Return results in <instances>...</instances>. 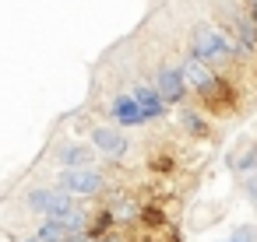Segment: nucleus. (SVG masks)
<instances>
[{
  "mask_svg": "<svg viewBox=\"0 0 257 242\" xmlns=\"http://www.w3.org/2000/svg\"><path fill=\"white\" fill-rule=\"evenodd\" d=\"M25 204H29V210H36V214H43V218H60V214H67V210L81 207L78 196H71V193L60 190V186H36V190H29Z\"/></svg>",
  "mask_w": 257,
  "mask_h": 242,
  "instance_id": "2",
  "label": "nucleus"
},
{
  "mask_svg": "<svg viewBox=\"0 0 257 242\" xmlns=\"http://www.w3.org/2000/svg\"><path fill=\"white\" fill-rule=\"evenodd\" d=\"M229 242H257V228H253V224H239V228L229 235Z\"/></svg>",
  "mask_w": 257,
  "mask_h": 242,
  "instance_id": "15",
  "label": "nucleus"
},
{
  "mask_svg": "<svg viewBox=\"0 0 257 242\" xmlns=\"http://www.w3.org/2000/svg\"><path fill=\"white\" fill-rule=\"evenodd\" d=\"M190 53L197 60H204L208 67H232V60L239 56V46H236V36H225L211 25H201L190 36Z\"/></svg>",
  "mask_w": 257,
  "mask_h": 242,
  "instance_id": "1",
  "label": "nucleus"
},
{
  "mask_svg": "<svg viewBox=\"0 0 257 242\" xmlns=\"http://www.w3.org/2000/svg\"><path fill=\"white\" fill-rule=\"evenodd\" d=\"M109 116H113L116 126H145V123H148L145 112H141V106H138V98H134L131 92L113 95V102H109Z\"/></svg>",
  "mask_w": 257,
  "mask_h": 242,
  "instance_id": "5",
  "label": "nucleus"
},
{
  "mask_svg": "<svg viewBox=\"0 0 257 242\" xmlns=\"http://www.w3.org/2000/svg\"><path fill=\"white\" fill-rule=\"evenodd\" d=\"M152 165H155L159 172H173V158H166V154H162V158H155Z\"/></svg>",
  "mask_w": 257,
  "mask_h": 242,
  "instance_id": "17",
  "label": "nucleus"
},
{
  "mask_svg": "<svg viewBox=\"0 0 257 242\" xmlns=\"http://www.w3.org/2000/svg\"><path fill=\"white\" fill-rule=\"evenodd\" d=\"M36 235H39V242H67V238H71V235H67V228H64V224H57V221H50V218L36 228Z\"/></svg>",
  "mask_w": 257,
  "mask_h": 242,
  "instance_id": "12",
  "label": "nucleus"
},
{
  "mask_svg": "<svg viewBox=\"0 0 257 242\" xmlns=\"http://www.w3.org/2000/svg\"><path fill=\"white\" fill-rule=\"evenodd\" d=\"M243 190H246V200L257 207V172L253 176H243Z\"/></svg>",
  "mask_w": 257,
  "mask_h": 242,
  "instance_id": "16",
  "label": "nucleus"
},
{
  "mask_svg": "<svg viewBox=\"0 0 257 242\" xmlns=\"http://www.w3.org/2000/svg\"><path fill=\"white\" fill-rule=\"evenodd\" d=\"M155 88L162 92V98H166L169 106H180V102L187 98V92H190V84H187V78H183V67H173V64H162V67L155 70Z\"/></svg>",
  "mask_w": 257,
  "mask_h": 242,
  "instance_id": "4",
  "label": "nucleus"
},
{
  "mask_svg": "<svg viewBox=\"0 0 257 242\" xmlns=\"http://www.w3.org/2000/svg\"><path fill=\"white\" fill-rule=\"evenodd\" d=\"M250 18L257 22V0H250Z\"/></svg>",
  "mask_w": 257,
  "mask_h": 242,
  "instance_id": "20",
  "label": "nucleus"
},
{
  "mask_svg": "<svg viewBox=\"0 0 257 242\" xmlns=\"http://www.w3.org/2000/svg\"><path fill=\"white\" fill-rule=\"evenodd\" d=\"M141 224L159 228V224H166V214H162L159 207H141Z\"/></svg>",
  "mask_w": 257,
  "mask_h": 242,
  "instance_id": "14",
  "label": "nucleus"
},
{
  "mask_svg": "<svg viewBox=\"0 0 257 242\" xmlns=\"http://www.w3.org/2000/svg\"><path fill=\"white\" fill-rule=\"evenodd\" d=\"M232 36H236L239 56H257V22H253L250 14L232 18Z\"/></svg>",
  "mask_w": 257,
  "mask_h": 242,
  "instance_id": "9",
  "label": "nucleus"
},
{
  "mask_svg": "<svg viewBox=\"0 0 257 242\" xmlns=\"http://www.w3.org/2000/svg\"><path fill=\"white\" fill-rule=\"evenodd\" d=\"M229 165H232L239 176H253V168H257V140H250V144H243L236 154H229Z\"/></svg>",
  "mask_w": 257,
  "mask_h": 242,
  "instance_id": "11",
  "label": "nucleus"
},
{
  "mask_svg": "<svg viewBox=\"0 0 257 242\" xmlns=\"http://www.w3.org/2000/svg\"><path fill=\"white\" fill-rule=\"evenodd\" d=\"M180 126H183V134H190V137H197V140L211 137V126H208V120H204L197 109H180Z\"/></svg>",
  "mask_w": 257,
  "mask_h": 242,
  "instance_id": "10",
  "label": "nucleus"
},
{
  "mask_svg": "<svg viewBox=\"0 0 257 242\" xmlns=\"http://www.w3.org/2000/svg\"><path fill=\"white\" fill-rule=\"evenodd\" d=\"M57 186L67 190L71 196H99L102 186H106V176L95 165H88V168H64L57 176Z\"/></svg>",
  "mask_w": 257,
  "mask_h": 242,
  "instance_id": "3",
  "label": "nucleus"
},
{
  "mask_svg": "<svg viewBox=\"0 0 257 242\" xmlns=\"http://www.w3.org/2000/svg\"><path fill=\"white\" fill-rule=\"evenodd\" d=\"M99 242H123V238H120V235H102Z\"/></svg>",
  "mask_w": 257,
  "mask_h": 242,
  "instance_id": "19",
  "label": "nucleus"
},
{
  "mask_svg": "<svg viewBox=\"0 0 257 242\" xmlns=\"http://www.w3.org/2000/svg\"><path fill=\"white\" fill-rule=\"evenodd\" d=\"M22 242H39V235H25V238H22Z\"/></svg>",
  "mask_w": 257,
  "mask_h": 242,
  "instance_id": "21",
  "label": "nucleus"
},
{
  "mask_svg": "<svg viewBox=\"0 0 257 242\" xmlns=\"http://www.w3.org/2000/svg\"><path fill=\"white\" fill-rule=\"evenodd\" d=\"M57 162L64 168H88V165H95V144H85V140L57 144Z\"/></svg>",
  "mask_w": 257,
  "mask_h": 242,
  "instance_id": "7",
  "label": "nucleus"
},
{
  "mask_svg": "<svg viewBox=\"0 0 257 242\" xmlns=\"http://www.w3.org/2000/svg\"><path fill=\"white\" fill-rule=\"evenodd\" d=\"M92 144L95 151H102L106 158H123L127 154V137L116 126H95L92 130Z\"/></svg>",
  "mask_w": 257,
  "mask_h": 242,
  "instance_id": "8",
  "label": "nucleus"
},
{
  "mask_svg": "<svg viewBox=\"0 0 257 242\" xmlns=\"http://www.w3.org/2000/svg\"><path fill=\"white\" fill-rule=\"evenodd\" d=\"M131 95L138 98L145 120H162V116H166V106H169V102L162 98V92H159L155 84H148V81H134V84H131Z\"/></svg>",
  "mask_w": 257,
  "mask_h": 242,
  "instance_id": "6",
  "label": "nucleus"
},
{
  "mask_svg": "<svg viewBox=\"0 0 257 242\" xmlns=\"http://www.w3.org/2000/svg\"><path fill=\"white\" fill-rule=\"evenodd\" d=\"M67 242H99V238H95V235H92V232H81V235H71V238H67Z\"/></svg>",
  "mask_w": 257,
  "mask_h": 242,
  "instance_id": "18",
  "label": "nucleus"
},
{
  "mask_svg": "<svg viewBox=\"0 0 257 242\" xmlns=\"http://www.w3.org/2000/svg\"><path fill=\"white\" fill-rule=\"evenodd\" d=\"M113 221H116V214H113V210H99V214H95V221H92V235H95V238H102V232H109V228H113Z\"/></svg>",
  "mask_w": 257,
  "mask_h": 242,
  "instance_id": "13",
  "label": "nucleus"
}]
</instances>
